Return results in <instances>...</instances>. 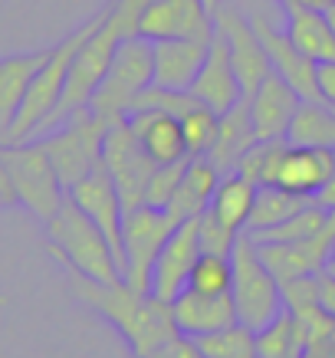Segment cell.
I'll use <instances>...</instances> for the list:
<instances>
[{
	"mask_svg": "<svg viewBox=\"0 0 335 358\" xmlns=\"http://www.w3.org/2000/svg\"><path fill=\"white\" fill-rule=\"evenodd\" d=\"M286 33L309 59H335V33L325 10L315 7H286Z\"/></svg>",
	"mask_w": 335,
	"mask_h": 358,
	"instance_id": "d4e9b609",
	"label": "cell"
},
{
	"mask_svg": "<svg viewBox=\"0 0 335 358\" xmlns=\"http://www.w3.org/2000/svg\"><path fill=\"white\" fill-rule=\"evenodd\" d=\"M217 3H220V0H207V7H211V10H214V7H217Z\"/></svg>",
	"mask_w": 335,
	"mask_h": 358,
	"instance_id": "bcb514c9",
	"label": "cell"
},
{
	"mask_svg": "<svg viewBox=\"0 0 335 358\" xmlns=\"http://www.w3.org/2000/svg\"><path fill=\"white\" fill-rule=\"evenodd\" d=\"M220 178H224V174L217 171V164L211 162L207 155L191 158L181 174V185H178L171 204H168V210H171L181 224L191 217H201L207 207H211V201H214V191H217V185H220Z\"/></svg>",
	"mask_w": 335,
	"mask_h": 358,
	"instance_id": "603a6c76",
	"label": "cell"
},
{
	"mask_svg": "<svg viewBox=\"0 0 335 358\" xmlns=\"http://www.w3.org/2000/svg\"><path fill=\"white\" fill-rule=\"evenodd\" d=\"M53 46L46 50H33V53H13L0 59V141L7 138L17 112H20V102L30 89L33 76L40 73V66L46 63Z\"/></svg>",
	"mask_w": 335,
	"mask_h": 358,
	"instance_id": "7402d4cb",
	"label": "cell"
},
{
	"mask_svg": "<svg viewBox=\"0 0 335 358\" xmlns=\"http://www.w3.org/2000/svg\"><path fill=\"white\" fill-rule=\"evenodd\" d=\"M181 129H184V141H187L191 158L211 155V148H214V141H217V129H220V115L214 109H207V106H194L181 119Z\"/></svg>",
	"mask_w": 335,
	"mask_h": 358,
	"instance_id": "836d02e7",
	"label": "cell"
},
{
	"mask_svg": "<svg viewBox=\"0 0 335 358\" xmlns=\"http://www.w3.org/2000/svg\"><path fill=\"white\" fill-rule=\"evenodd\" d=\"M325 217H329V210H325L322 204L309 201L303 210H296L292 217H286L283 224H276V227L253 230V234L243 230V234H247L253 243H296V240H306V237H313L315 230H322Z\"/></svg>",
	"mask_w": 335,
	"mask_h": 358,
	"instance_id": "4dcf8cb0",
	"label": "cell"
},
{
	"mask_svg": "<svg viewBox=\"0 0 335 358\" xmlns=\"http://www.w3.org/2000/svg\"><path fill=\"white\" fill-rule=\"evenodd\" d=\"M214 27H217V33H224V40H227V46H230V59H234L237 79H240V86H243V99L253 96L259 89V83L273 73L266 46L259 43L250 17L240 10L237 3L220 0L214 7Z\"/></svg>",
	"mask_w": 335,
	"mask_h": 358,
	"instance_id": "30bf717a",
	"label": "cell"
},
{
	"mask_svg": "<svg viewBox=\"0 0 335 358\" xmlns=\"http://www.w3.org/2000/svg\"><path fill=\"white\" fill-rule=\"evenodd\" d=\"M315 83H319V96H322V102L335 109V59L315 63Z\"/></svg>",
	"mask_w": 335,
	"mask_h": 358,
	"instance_id": "f35d334b",
	"label": "cell"
},
{
	"mask_svg": "<svg viewBox=\"0 0 335 358\" xmlns=\"http://www.w3.org/2000/svg\"><path fill=\"white\" fill-rule=\"evenodd\" d=\"M286 148H290V141L286 138H266V141L250 145L247 155L237 162V174H243L250 185H257V187L276 185V174H280V164H283Z\"/></svg>",
	"mask_w": 335,
	"mask_h": 358,
	"instance_id": "f546056e",
	"label": "cell"
},
{
	"mask_svg": "<svg viewBox=\"0 0 335 358\" xmlns=\"http://www.w3.org/2000/svg\"><path fill=\"white\" fill-rule=\"evenodd\" d=\"M155 83V53L152 43L141 36H125L115 50V59L108 66L102 86L89 102V109L96 112L102 122L115 125L129 115L131 102Z\"/></svg>",
	"mask_w": 335,
	"mask_h": 358,
	"instance_id": "5b68a950",
	"label": "cell"
},
{
	"mask_svg": "<svg viewBox=\"0 0 335 358\" xmlns=\"http://www.w3.org/2000/svg\"><path fill=\"white\" fill-rule=\"evenodd\" d=\"M46 240H50V253L63 263L66 270L83 273V276L96 282L125 280L106 234L69 194L59 204V210L46 220Z\"/></svg>",
	"mask_w": 335,
	"mask_h": 358,
	"instance_id": "7a4b0ae2",
	"label": "cell"
},
{
	"mask_svg": "<svg viewBox=\"0 0 335 358\" xmlns=\"http://www.w3.org/2000/svg\"><path fill=\"white\" fill-rule=\"evenodd\" d=\"M181 220L174 217L168 207L138 204L125 210L122 224V247H125V282L135 289H148L152 280V263L168 243Z\"/></svg>",
	"mask_w": 335,
	"mask_h": 358,
	"instance_id": "9c48e42d",
	"label": "cell"
},
{
	"mask_svg": "<svg viewBox=\"0 0 335 358\" xmlns=\"http://www.w3.org/2000/svg\"><path fill=\"white\" fill-rule=\"evenodd\" d=\"M106 131H108V122H102L92 109H83L76 115H69L53 135L40 138L43 152L50 155V162H53L56 174L63 181L66 194H69V187H76L102 162Z\"/></svg>",
	"mask_w": 335,
	"mask_h": 358,
	"instance_id": "52a82bcc",
	"label": "cell"
},
{
	"mask_svg": "<svg viewBox=\"0 0 335 358\" xmlns=\"http://www.w3.org/2000/svg\"><path fill=\"white\" fill-rule=\"evenodd\" d=\"M325 17H329V23H332V33H335V3H332V7H325Z\"/></svg>",
	"mask_w": 335,
	"mask_h": 358,
	"instance_id": "f6af8a7d",
	"label": "cell"
},
{
	"mask_svg": "<svg viewBox=\"0 0 335 358\" xmlns=\"http://www.w3.org/2000/svg\"><path fill=\"white\" fill-rule=\"evenodd\" d=\"M325 270L335 276V247H332V253H329V263H325Z\"/></svg>",
	"mask_w": 335,
	"mask_h": 358,
	"instance_id": "ee69618b",
	"label": "cell"
},
{
	"mask_svg": "<svg viewBox=\"0 0 335 358\" xmlns=\"http://www.w3.org/2000/svg\"><path fill=\"white\" fill-rule=\"evenodd\" d=\"M290 145H322L335 148V109L325 102H303L296 109L290 131H286Z\"/></svg>",
	"mask_w": 335,
	"mask_h": 358,
	"instance_id": "83f0119b",
	"label": "cell"
},
{
	"mask_svg": "<svg viewBox=\"0 0 335 358\" xmlns=\"http://www.w3.org/2000/svg\"><path fill=\"white\" fill-rule=\"evenodd\" d=\"M201 237H197V217L184 220L174 227V234L168 237V243L162 247V253L152 263V280H148V293L174 303L178 296L187 289L191 270H194L197 257H201Z\"/></svg>",
	"mask_w": 335,
	"mask_h": 358,
	"instance_id": "4fadbf2b",
	"label": "cell"
},
{
	"mask_svg": "<svg viewBox=\"0 0 335 358\" xmlns=\"http://www.w3.org/2000/svg\"><path fill=\"white\" fill-rule=\"evenodd\" d=\"M0 201H7V204H17V194H13V185H10V174L0 162Z\"/></svg>",
	"mask_w": 335,
	"mask_h": 358,
	"instance_id": "60d3db41",
	"label": "cell"
},
{
	"mask_svg": "<svg viewBox=\"0 0 335 358\" xmlns=\"http://www.w3.org/2000/svg\"><path fill=\"white\" fill-rule=\"evenodd\" d=\"M102 162H106L108 174H112L115 185H119L125 210L145 204V191H148V181H152V174L158 164L145 155L141 141L135 138V131H131L129 119L108 125L106 145H102Z\"/></svg>",
	"mask_w": 335,
	"mask_h": 358,
	"instance_id": "8fae6325",
	"label": "cell"
},
{
	"mask_svg": "<svg viewBox=\"0 0 335 358\" xmlns=\"http://www.w3.org/2000/svg\"><path fill=\"white\" fill-rule=\"evenodd\" d=\"M309 336L303 322L283 306V313L273 319L270 326L257 329V355L259 358H306Z\"/></svg>",
	"mask_w": 335,
	"mask_h": 358,
	"instance_id": "484cf974",
	"label": "cell"
},
{
	"mask_svg": "<svg viewBox=\"0 0 335 358\" xmlns=\"http://www.w3.org/2000/svg\"><path fill=\"white\" fill-rule=\"evenodd\" d=\"M250 145H257V131H253V119H250V102L240 99L234 109H227L220 115L217 141L207 158L217 164L220 174H234L237 171V162L247 155Z\"/></svg>",
	"mask_w": 335,
	"mask_h": 358,
	"instance_id": "cb8c5ba5",
	"label": "cell"
},
{
	"mask_svg": "<svg viewBox=\"0 0 335 358\" xmlns=\"http://www.w3.org/2000/svg\"><path fill=\"white\" fill-rule=\"evenodd\" d=\"M234 260V306H237V319L243 326H250L253 332L263 326H270L273 319L283 313V282L273 276V270L263 263L257 243L240 234L237 247L230 253Z\"/></svg>",
	"mask_w": 335,
	"mask_h": 358,
	"instance_id": "8992f818",
	"label": "cell"
},
{
	"mask_svg": "<svg viewBox=\"0 0 335 358\" xmlns=\"http://www.w3.org/2000/svg\"><path fill=\"white\" fill-rule=\"evenodd\" d=\"M102 20H106V7H102V13H96L92 20L76 27L66 40H59V43L50 50L46 63L40 66V73L33 76L30 89H27V96H23V102H20V112H17V119H13V125L3 141H27L36 129H43L46 119L53 115V109L59 106V99H63L66 76H69V66L76 59L79 46L99 30Z\"/></svg>",
	"mask_w": 335,
	"mask_h": 358,
	"instance_id": "3957f363",
	"label": "cell"
},
{
	"mask_svg": "<svg viewBox=\"0 0 335 358\" xmlns=\"http://www.w3.org/2000/svg\"><path fill=\"white\" fill-rule=\"evenodd\" d=\"M197 345L207 358H259L257 355V332L243 322L227 329H217L207 336H197Z\"/></svg>",
	"mask_w": 335,
	"mask_h": 358,
	"instance_id": "1f68e13d",
	"label": "cell"
},
{
	"mask_svg": "<svg viewBox=\"0 0 335 358\" xmlns=\"http://www.w3.org/2000/svg\"><path fill=\"white\" fill-rule=\"evenodd\" d=\"M253 204H257V185H250L243 174L234 171L220 178V185L214 191V201H211V210L227 227L243 234L250 224V214H253Z\"/></svg>",
	"mask_w": 335,
	"mask_h": 358,
	"instance_id": "4316f807",
	"label": "cell"
},
{
	"mask_svg": "<svg viewBox=\"0 0 335 358\" xmlns=\"http://www.w3.org/2000/svg\"><path fill=\"white\" fill-rule=\"evenodd\" d=\"M335 174V148L322 145H290L283 155L276 185L290 194L315 197Z\"/></svg>",
	"mask_w": 335,
	"mask_h": 358,
	"instance_id": "d6986e66",
	"label": "cell"
},
{
	"mask_svg": "<svg viewBox=\"0 0 335 358\" xmlns=\"http://www.w3.org/2000/svg\"><path fill=\"white\" fill-rule=\"evenodd\" d=\"M309 201H313V197L290 194V191H283L280 185L257 187V204H253V214H250L247 234H253V230L276 227V224H283L286 217H292L296 210H303Z\"/></svg>",
	"mask_w": 335,
	"mask_h": 358,
	"instance_id": "f1b7e54d",
	"label": "cell"
},
{
	"mask_svg": "<svg viewBox=\"0 0 335 358\" xmlns=\"http://www.w3.org/2000/svg\"><path fill=\"white\" fill-rule=\"evenodd\" d=\"M250 23H253V30H257L259 43L266 46L273 73H280V76L299 92L303 102H322L319 83H315V59H309V56L290 40V33L276 30L270 17H263L259 10L250 13Z\"/></svg>",
	"mask_w": 335,
	"mask_h": 358,
	"instance_id": "9a60e30c",
	"label": "cell"
},
{
	"mask_svg": "<svg viewBox=\"0 0 335 358\" xmlns=\"http://www.w3.org/2000/svg\"><path fill=\"white\" fill-rule=\"evenodd\" d=\"M211 30H214V10L207 7V0H152L141 10L135 36L158 43V40H184Z\"/></svg>",
	"mask_w": 335,
	"mask_h": 358,
	"instance_id": "5bb4252c",
	"label": "cell"
},
{
	"mask_svg": "<svg viewBox=\"0 0 335 358\" xmlns=\"http://www.w3.org/2000/svg\"><path fill=\"white\" fill-rule=\"evenodd\" d=\"M69 282H73V293L125 338L131 358H148L162 342L178 336L171 303L152 296L148 289H135L125 280L96 282L73 270H69Z\"/></svg>",
	"mask_w": 335,
	"mask_h": 358,
	"instance_id": "6da1fadb",
	"label": "cell"
},
{
	"mask_svg": "<svg viewBox=\"0 0 335 358\" xmlns=\"http://www.w3.org/2000/svg\"><path fill=\"white\" fill-rule=\"evenodd\" d=\"M148 358H207V355L201 352L197 338H191V336H184V332H178V336H171L168 342H162V345L155 348Z\"/></svg>",
	"mask_w": 335,
	"mask_h": 358,
	"instance_id": "74e56055",
	"label": "cell"
},
{
	"mask_svg": "<svg viewBox=\"0 0 335 358\" xmlns=\"http://www.w3.org/2000/svg\"><path fill=\"white\" fill-rule=\"evenodd\" d=\"M247 102H250V119H253L257 141L286 138V131H290L292 119H296V109L303 106L299 92L280 73H270V76L259 83L257 92L247 96Z\"/></svg>",
	"mask_w": 335,
	"mask_h": 358,
	"instance_id": "ac0fdd59",
	"label": "cell"
},
{
	"mask_svg": "<svg viewBox=\"0 0 335 358\" xmlns=\"http://www.w3.org/2000/svg\"><path fill=\"white\" fill-rule=\"evenodd\" d=\"M125 119H129L135 138L141 141L145 155L155 164H174V162L191 158L178 115L162 112V109H138V112H131V115H125Z\"/></svg>",
	"mask_w": 335,
	"mask_h": 358,
	"instance_id": "ffe728a7",
	"label": "cell"
},
{
	"mask_svg": "<svg viewBox=\"0 0 335 358\" xmlns=\"http://www.w3.org/2000/svg\"><path fill=\"white\" fill-rule=\"evenodd\" d=\"M214 33L217 27L211 33H197V36H184V40H158V43H152L155 86L174 89V92H191L197 73H201V66L207 59Z\"/></svg>",
	"mask_w": 335,
	"mask_h": 358,
	"instance_id": "2e32d148",
	"label": "cell"
},
{
	"mask_svg": "<svg viewBox=\"0 0 335 358\" xmlns=\"http://www.w3.org/2000/svg\"><path fill=\"white\" fill-rule=\"evenodd\" d=\"M69 197H73L89 217L99 224V230L106 234V240L112 243V250H115V260H119V266H122V276H125V247H122L125 201H122L119 185H115V178L108 174L106 162H99L76 187H69Z\"/></svg>",
	"mask_w": 335,
	"mask_h": 358,
	"instance_id": "7c38bea8",
	"label": "cell"
},
{
	"mask_svg": "<svg viewBox=\"0 0 335 358\" xmlns=\"http://www.w3.org/2000/svg\"><path fill=\"white\" fill-rule=\"evenodd\" d=\"M315 280H319V303H322V313L329 315V319H335V276L329 270H322Z\"/></svg>",
	"mask_w": 335,
	"mask_h": 358,
	"instance_id": "ab89813d",
	"label": "cell"
},
{
	"mask_svg": "<svg viewBox=\"0 0 335 358\" xmlns=\"http://www.w3.org/2000/svg\"><path fill=\"white\" fill-rule=\"evenodd\" d=\"M171 313H174V326L178 332L184 336H207V332H217V329H227L237 319V306H234V296L230 293H197V289H184L178 299L171 303Z\"/></svg>",
	"mask_w": 335,
	"mask_h": 358,
	"instance_id": "44dd1931",
	"label": "cell"
},
{
	"mask_svg": "<svg viewBox=\"0 0 335 358\" xmlns=\"http://www.w3.org/2000/svg\"><path fill=\"white\" fill-rule=\"evenodd\" d=\"M0 306H7V296H0Z\"/></svg>",
	"mask_w": 335,
	"mask_h": 358,
	"instance_id": "7dc6e473",
	"label": "cell"
},
{
	"mask_svg": "<svg viewBox=\"0 0 335 358\" xmlns=\"http://www.w3.org/2000/svg\"><path fill=\"white\" fill-rule=\"evenodd\" d=\"M122 40H125V36L108 23V7H106V20L99 23V30L79 46L76 59L69 66V76H66L63 99H59V106L53 109V115L46 119V125H63L69 115L89 109V102L96 96V89L102 86V79H106L108 66L115 59V50H119Z\"/></svg>",
	"mask_w": 335,
	"mask_h": 358,
	"instance_id": "ba28073f",
	"label": "cell"
},
{
	"mask_svg": "<svg viewBox=\"0 0 335 358\" xmlns=\"http://www.w3.org/2000/svg\"><path fill=\"white\" fill-rule=\"evenodd\" d=\"M283 10L286 7H315V10H325V7H332L335 0H280Z\"/></svg>",
	"mask_w": 335,
	"mask_h": 358,
	"instance_id": "7bdbcfd3",
	"label": "cell"
},
{
	"mask_svg": "<svg viewBox=\"0 0 335 358\" xmlns=\"http://www.w3.org/2000/svg\"><path fill=\"white\" fill-rule=\"evenodd\" d=\"M191 96L214 109L217 115H224L227 109H234L240 99H243V86L237 79V69H234V59H230V46L224 40V33H214L211 40V50H207V59L197 73L194 86H191Z\"/></svg>",
	"mask_w": 335,
	"mask_h": 358,
	"instance_id": "e0dca14e",
	"label": "cell"
},
{
	"mask_svg": "<svg viewBox=\"0 0 335 358\" xmlns=\"http://www.w3.org/2000/svg\"><path fill=\"white\" fill-rule=\"evenodd\" d=\"M191 289L197 293H230L234 286V260L230 257H217V253H201L191 270V280H187Z\"/></svg>",
	"mask_w": 335,
	"mask_h": 358,
	"instance_id": "d6a6232c",
	"label": "cell"
},
{
	"mask_svg": "<svg viewBox=\"0 0 335 358\" xmlns=\"http://www.w3.org/2000/svg\"><path fill=\"white\" fill-rule=\"evenodd\" d=\"M152 0H112L108 3V23L122 33V36H135L138 30V17Z\"/></svg>",
	"mask_w": 335,
	"mask_h": 358,
	"instance_id": "8d00e7d4",
	"label": "cell"
},
{
	"mask_svg": "<svg viewBox=\"0 0 335 358\" xmlns=\"http://www.w3.org/2000/svg\"><path fill=\"white\" fill-rule=\"evenodd\" d=\"M197 237H201V250H204V253L230 257V253H234V247H237V240H240V230L227 227V224H224V220H220L214 210L207 207L204 214L197 217Z\"/></svg>",
	"mask_w": 335,
	"mask_h": 358,
	"instance_id": "e575fe53",
	"label": "cell"
},
{
	"mask_svg": "<svg viewBox=\"0 0 335 358\" xmlns=\"http://www.w3.org/2000/svg\"><path fill=\"white\" fill-rule=\"evenodd\" d=\"M191 158H184V162H174V164H158L152 174V181H148V191H145V204L152 207H168L171 204L174 191L181 185V174L187 168Z\"/></svg>",
	"mask_w": 335,
	"mask_h": 358,
	"instance_id": "d590c367",
	"label": "cell"
},
{
	"mask_svg": "<svg viewBox=\"0 0 335 358\" xmlns=\"http://www.w3.org/2000/svg\"><path fill=\"white\" fill-rule=\"evenodd\" d=\"M0 162L10 174L17 204H23L33 217H40L46 224L66 201V187L50 162V155L43 152V145L40 141H33V145L0 141Z\"/></svg>",
	"mask_w": 335,
	"mask_h": 358,
	"instance_id": "277c9868",
	"label": "cell"
},
{
	"mask_svg": "<svg viewBox=\"0 0 335 358\" xmlns=\"http://www.w3.org/2000/svg\"><path fill=\"white\" fill-rule=\"evenodd\" d=\"M313 201H315V204H322L325 210H335V174H332V181H329V185H325L322 191L313 197Z\"/></svg>",
	"mask_w": 335,
	"mask_h": 358,
	"instance_id": "b9f144b4",
	"label": "cell"
},
{
	"mask_svg": "<svg viewBox=\"0 0 335 358\" xmlns=\"http://www.w3.org/2000/svg\"><path fill=\"white\" fill-rule=\"evenodd\" d=\"M0 207H7V201H0Z\"/></svg>",
	"mask_w": 335,
	"mask_h": 358,
	"instance_id": "c3c4849f",
	"label": "cell"
}]
</instances>
